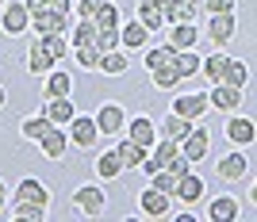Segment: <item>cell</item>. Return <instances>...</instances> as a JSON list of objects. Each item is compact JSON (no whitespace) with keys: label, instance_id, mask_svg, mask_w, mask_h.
I'll list each match as a JSON object with an SVG mask.
<instances>
[{"label":"cell","instance_id":"38","mask_svg":"<svg viewBox=\"0 0 257 222\" xmlns=\"http://www.w3.org/2000/svg\"><path fill=\"white\" fill-rule=\"evenodd\" d=\"M73 58H77V65H81V69H96L100 50H96L92 43H88V46H73Z\"/></svg>","mask_w":257,"mask_h":222},{"label":"cell","instance_id":"46","mask_svg":"<svg viewBox=\"0 0 257 222\" xmlns=\"http://www.w3.org/2000/svg\"><path fill=\"white\" fill-rule=\"evenodd\" d=\"M23 4H27V12H31V16H39V12L50 8V0H23Z\"/></svg>","mask_w":257,"mask_h":222},{"label":"cell","instance_id":"24","mask_svg":"<svg viewBox=\"0 0 257 222\" xmlns=\"http://www.w3.org/2000/svg\"><path fill=\"white\" fill-rule=\"evenodd\" d=\"M192 127H196V123H188V119H181V115H173V111H169V115L158 123V134H161V138H169V142H181V138L188 134Z\"/></svg>","mask_w":257,"mask_h":222},{"label":"cell","instance_id":"35","mask_svg":"<svg viewBox=\"0 0 257 222\" xmlns=\"http://www.w3.org/2000/svg\"><path fill=\"white\" fill-rule=\"evenodd\" d=\"M150 81H154V88H177L181 85V73L173 69V62H165L161 69H150Z\"/></svg>","mask_w":257,"mask_h":222},{"label":"cell","instance_id":"28","mask_svg":"<svg viewBox=\"0 0 257 222\" xmlns=\"http://www.w3.org/2000/svg\"><path fill=\"white\" fill-rule=\"evenodd\" d=\"M223 69H226V54H207V58H200V73L207 77V81H211V85H219V81H223Z\"/></svg>","mask_w":257,"mask_h":222},{"label":"cell","instance_id":"3","mask_svg":"<svg viewBox=\"0 0 257 222\" xmlns=\"http://www.w3.org/2000/svg\"><path fill=\"white\" fill-rule=\"evenodd\" d=\"M31 27V12H27V4H20V0H4V8H0V31L4 35H23Z\"/></svg>","mask_w":257,"mask_h":222},{"label":"cell","instance_id":"32","mask_svg":"<svg viewBox=\"0 0 257 222\" xmlns=\"http://www.w3.org/2000/svg\"><path fill=\"white\" fill-rule=\"evenodd\" d=\"M173 69L181 73V81H184V77H196V73H200V58H196L192 50H177V54H173Z\"/></svg>","mask_w":257,"mask_h":222},{"label":"cell","instance_id":"22","mask_svg":"<svg viewBox=\"0 0 257 222\" xmlns=\"http://www.w3.org/2000/svg\"><path fill=\"white\" fill-rule=\"evenodd\" d=\"M50 130H54V123L43 115V111H39V115H27V119L20 123V134L27 138V142H43V138L50 134Z\"/></svg>","mask_w":257,"mask_h":222},{"label":"cell","instance_id":"4","mask_svg":"<svg viewBox=\"0 0 257 222\" xmlns=\"http://www.w3.org/2000/svg\"><path fill=\"white\" fill-rule=\"evenodd\" d=\"M96 127H100V138L104 134H123V127H127V111H123V104H115V100H107V104H100L96 111Z\"/></svg>","mask_w":257,"mask_h":222},{"label":"cell","instance_id":"27","mask_svg":"<svg viewBox=\"0 0 257 222\" xmlns=\"http://www.w3.org/2000/svg\"><path fill=\"white\" fill-rule=\"evenodd\" d=\"M219 85L246 88V85H249V69H246V62H238V58H226V69H223V81H219Z\"/></svg>","mask_w":257,"mask_h":222},{"label":"cell","instance_id":"6","mask_svg":"<svg viewBox=\"0 0 257 222\" xmlns=\"http://www.w3.org/2000/svg\"><path fill=\"white\" fill-rule=\"evenodd\" d=\"M204 111H211V104H207V92H184V96H177V100H173V115L188 119V123H196Z\"/></svg>","mask_w":257,"mask_h":222},{"label":"cell","instance_id":"36","mask_svg":"<svg viewBox=\"0 0 257 222\" xmlns=\"http://www.w3.org/2000/svg\"><path fill=\"white\" fill-rule=\"evenodd\" d=\"M173 54L177 50H169V46H150V50H146V73H150V69H161L165 62H173Z\"/></svg>","mask_w":257,"mask_h":222},{"label":"cell","instance_id":"31","mask_svg":"<svg viewBox=\"0 0 257 222\" xmlns=\"http://www.w3.org/2000/svg\"><path fill=\"white\" fill-rule=\"evenodd\" d=\"M69 43H73V46L96 43V23H92V20H77L73 27H69Z\"/></svg>","mask_w":257,"mask_h":222},{"label":"cell","instance_id":"41","mask_svg":"<svg viewBox=\"0 0 257 222\" xmlns=\"http://www.w3.org/2000/svg\"><path fill=\"white\" fill-rule=\"evenodd\" d=\"M200 16H204L200 0H181V12H177V20H184V23H196Z\"/></svg>","mask_w":257,"mask_h":222},{"label":"cell","instance_id":"2","mask_svg":"<svg viewBox=\"0 0 257 222\" xmlns=\"http://www.w3.org/2000/svg\"><path fill=\"white\" fill-rule=\"evenodd\" d=\"M73 207L81 214H88V218H100L104 207H107V195L96 188V184H81V188L73 191Z\"/></svg>","mask_w":257,"mask_h":222},{"label":"cell","instance_id":"12","mask_svg":"<svg viewBox=\"0 0 257 222\" xmlns=\"http://www.w3.org/2000/svg\"><path fill=\"white\" fill-rule=\"evenodd\" d=\"M238 214H242V203L234 195H211V203H207V218L211 222H234Z\"/></svg>","mask_w":257,"mask_h":222},{"label":"cell","instance_id":"1","mask_svg":"<svg viewBox=\"0 0 257 222\" xmlns=\"http://www.w3.org/2000/svg\"><path fill=\"white\" fill-rule=\"evenodd\" d=\"M65 134H69V146L77 149H92L100 142V127H96V119H88V115H73L69 123H65Z\"/></svg>","mask_w":257,"mask_h":222},{"label":"cell","instance_id":"43","mask_svg":"<svg viewBox=\"0 0 257 222\" xmlns=\"http://www.w3.org/2000/svg\"><path fill=\"white\" fill-rule=\"evenodd\" d=\"M238 0H200V8L207 12V16H219V12H234Z\"/></svg>","mask_w":257,"mask_h":222},{"label":"cell","instance_id":"13","mask_svg":"<svg viewBox=\"0 0 257 222\" xmlns=\"http://www.w3.org/2000/svg\"><path fill=\"white\" fill-rule=\"evenodd\" d=\"M119 46H123V50H142V46H150V31H146L139 20L119 23Z\"/></svg>","mask_w":257,"mask_h":222},{"label":"cell","instance_id":"7","mask_svg":"<svg viewBox=\"0 0 257 222\" xmlns=\"http://www.w3.org/2000/svg\"><path fill=\"white\" fill-rule=\"evenodd\" d=\"M238 31V20L234 12H219V16H207V39H211V46H223L230 43Z\"/></svg>","mask_w":257,"mask_h":222},{"label":"cell","instance_id":"45","mask_svg":"<svg viewBox=\"0 0 257 222\" xmlns=\"http://www.w3.org/2000/svg\"><path fill=\"white\" fill-rule=\"evenodd\" d=\"M100 4H104V0H81V4H77V16H81V20H92Z\"/></svg>","mask_w":257,"mask_h":222},{"label":"cell","instance_id":"14","mask_svg":"<svg viewBox=\"0 0 257 222\" xmlns=\"http://www.w3.org/2000/svg\"><path fill=\"white\" fill-rule=\"evenodd\" d=\"M131 69V58H127V50H104L100 54V62H96V73H104V77H123Z\"/></svg>","mask_w":257,"mask_h":222},{"label":"cell","instance_id":"30","mask_svg":"<svg viewBox=\"0 0 257 222\" xmlns=\"http://www.w3.org/2000/svg\"><path fill=\"white\" fill-rule=\"evenodd\" d=\"M119 172H123V165H119L115 149H107V153H100V157H96V176L100 180H119Z\"/></svg>","mask_w":257,"mask_h":222},{"label":"cell","instance_id":"42","mask_svg":"<svg viewBox=\"0 0 257 222\" xmlns=\"http://www.w3.org/2000/svg\"><path fill=\"white\" fill-rule=\"evenodd\" d=\"M154 8L161 12L165 23H177V12H181V0H154Z\"/></svg>","mask_w":257,"mask_h":222},{"label":"cell","instance_id":"33","mask_svg":"<svg viewBox=\"0 0 257 222\" xmlns=\"http://www.w3.org/2000/svg\"><path fill=\"white\" fill-rule=\"evenodd\" d=\"M12 218H16V222H43V218H46V207L16 199V207H12Z\"/></svg>","mask_w":257,"mask_h":222},{"label":"cell","instance_id":"37","mask_svg":"<svg viewBox=\"0 0 257 222\" xmlns=\"http://www.w3.org/2000/svg\"><path fill=\"white\" fill-rule=\"evenodd\" d=\"M150 188L165 191V195H173V188H177V176H173L169 169H154L150 172Z\"/></svg>","mask_w":257,"mask_h":222},{"label":"cell","instance_id":"26","mask_svg":"<svg viewBox=\"0 0 257 222\" xmlns=\"http://www.w3.org/2000/svg\"><path fill=\"white\" fill-rule=\"evenodd\" d=\"M69 92H73V77L62 73V69L54 65L50 73H46V88H43V96L50 100V96H69Z\"/></svg>","mask_w":257,"mask_h":222},{"label":"cell","instance_id":"8","mask_svg":"<svg viewBox=\"0 0 257 222\" xmlns=\"http://www.w3.org/2000/svg\"><path fill=\"white\" fill-rule=\"evenodd\" d=\"M123 134L131 138V142H139L142 149H150L154 142H158V123H154L150 115H139V119H127V127H123Z\"/></svg>","mask_w":257,"mask_h":222},{"label":"cell","instance_id":"23","mask_svg":"<svg viewBox=\"0 0 257 222\" xmlns=\"http://www.w3.org/2000/svg\"><path fill=\"white\" fill-rule=\"evenodd\" d=\"M115 157H119V165H123V169H139L142 161H146V149H142L139 142H131V138H119Z\"/></svg>","mask_w":257,"mask_h":222},{"label":"cell","instance_id":"49","mask_svg":"<svg viewBox=\"0 0 257 222\" xmlns=\"http://www.w3.org/2000/svg\"><path fill=\"white\" fill-rule=\"evenodd\" d=\"M4 104H8V92H4V85H0V107H4Z\"/></svg>","mask_w":257,"mask_h":222},{"label":"cell","instance_id":"34","mask_svg":"<svg viewBox=\"0 0 257 222\" xmlns=\"http://www.w3.org/2000/svg\"><path fill=\"white\" fill-rule=\"evenodd\" d=\"M92 23H96V31H107V27H119V4L104 0V4L96 8V16H92Z\"/></svg>","mask_w":257,"mask_h":222},{"label":"cell","instance_id":"48","mask_svg":"<svg viewBox=\"0 0 257 222\" xmlns=\"http://www.w3.org/2000/svg\"><path fill=\"white\" fill-rule=\"evenodd\" d=\"M4 203H8V184L0 180V214H4Z\"/></svg>","mask_w":257,"mask_h":222},{"label":"cell","instance_id":"20","mask_svg":"<svg viewBox=\"0 0 257 222\" xmlns=\"http://www.w3.org/2000/svg\"><path fill=\"white\" fill-rule=\"evenodd\" d=\"M54 65H58V62H54L50 46H46L43 39H39V43H31V50H27V69H31V73H43V77H46Z\"/></svg>","mask_w":257,"mask_h":222},{"label":"cell","instance_id":"40","mask_svg":"<svg viewBox=\"0 0 257 222\" xmlns=\"http://www.w3.org/2000/svg\"><path fill=\"white\" fill-rule=\"evenodd\" d=\"M43 43L50 46V54H54V62H62L65 54H69V43H65V35H43Z\"/></svg>","mask_w":257,"mask_h":222},{"label":"cell","instance_id":"5","mask_svg":"<svg viewBox=\"0 0 257 222\" xmlns=\"http://www.w3.org/2000/svg\"><path fill=\"white\" fill-rule=\"evenodd\" d=\"M69 16H62V12H54V8H46V12H39V16H31V31L43 39V35H69Z\"/></svg>","mask_w":257,"mask_h":222},{"label":"cell","instance_id":"11","mask_svg":"<svg viewBox=\"0 0 257 222\" xmlns=\"http://www.w3.org/2000/svg\"><path fill=\"white\" fill-rule=\"evenodd\" d=\"M139 207H142L146 218H165L169 207H173V195H165V191H158V188H146L139 195Z\"/></svg>","mask_w":257,"mask_h":222},{"label":"cell","instance_id":"15","mask_svg":"<svg viewBox=\"0 0 257 222\" xmlns=\"http://www.w3.org/2000/svg\"><path fill=\"white\" fill-rule=\"evenodd\" d=\"M204 180L192 176V172H184V176H177V188H173V199H181V203H200L204 199Z\"/></svg>","mask_w":257,"mask_h":222},{"label":"cell","instance_id":"18","mask_svg":"<svg viewBox=\"0 0 257 222\" xmlns=\"http://www.w3.org/2000/svg\"><path fill=\"white\" fill-rule=\"evenodd\" d=\"M16 199H23V203H39V207H46V203H50V191H46V184H43V180L23 176V180H20V188H16Z\"/></svg>","mask_w":257,"mask_h":222},{"label":"cell","instance_id":"29","mask_svg":"<svg viewBox=\"0 0 257 222\" xmlns=\"http://www.w3.org/2000/svg\"><path fill=\"white\" fill-rule=\"evenodd\" d=\"M135 12H139V23H142V27H146L150 35L165 27V20H161V12L154 8V0H139V8H135Z\"/></svg>","mask_w":257,"mask_h":222},{"label":"cell","instance_id":"44","mask_svg":"<svg viewBox=\"0 0 257 222\" xmlns=\"http://www.w3.org/2000/svg\"><path fill=\"white\" fill-rule=\"evenodd\" d=\"M165 169H169L173 176H184V172H192V161L184 157V153H177V157H173L169 165H165Z\"/></svg>","mask_w":257,"mask_h":222},{"label":"cell","instance_id":"50","mask_svg":"<svg viewBox=\"0 0 257 222\" xmlns=\"http://www.w3.org/2000/svg\"><path fill=\"white\" fill-rule=\"evenodd\" d=\"M0 8H4V0H0Z\"/></svg>","mask_w":257,"mask_h":222},{"label":"cell","instance_id":"9","mask_svg":"<svg viewBox=\"0 0 257 222\" xmlns=\"http://www.w3.org/2000/svg\"><path fill=\"white\" fill-rule=\"evenodd\" d=\"M219 180H226V184H234V180H242L249 172V161H246V153L242 149H230V153H223L219 157Z\"/></svg>","mask_w":257,"mask_h":222},{"label":"cell","instance_id":"19","mask_svg":"<svg viewBox=\"0 0 257 222\" xmlns=\"http://www.w3.org/2000/svg\"><path fill=\"white\" fill-rule=\"evenodd\" d=\"M196 39H200V31H196V23H184V20H177L173 23V31H169V50H192L196 46Z\"/></svg>","mask_w":257,"mask_h":222},{"label":"cell","instance_id":"21","mask_svg":"<svg viewBox=\"0 0 257 222\" xmlns=\"http://www.w3.org/2000/svg\"><path fill=\"white\" fill-rule=\"evenodd\" d=\"M226 138L234 142V146H249L253 142V119H242V115H230L226 119Z\"/></svg>","mask_w":257,"mask_h":222},{"label":"cell","instance_id":"10","mask_svg":"<svg viewBox=\"0 0 257 222\" xmlns=\"http://www.w3.org/2000/svg\"><path fill=\"white\" fill-rule=\"evenodd\" d=\"M177 146H181V153H184L188 161H204L207 149H211V134H207V130H200V127H192L181 142H177Z\"/></svg>","mask_w":257,"mask_h":222},{"label":"cell","instance_id":"16","mask_svg":"<svg viewBox=\"0 0 257 222\" xmlns=\"http://www.w3.org/2000/svg\"><path fill=\"white\" fill-rule=\"evenodd\" d=\"M43 115L50 119L54 127H65V123H69V119L77 115V107L69 104V96H50V100L43 104Z\"/></svg>","mask_w":257,"mask_h":222},{"label":"cell","instance_id":"25","mask_svg":"<svg viewBox=\"0 0 257 222\" xmlns=\"http://www.w3.org/2000/svg\"><path fill=\"white\" fill-rule=\"evenodd\" d=\"M39 146H43V153H46L50 161H62V157H65V149H69V134H65L62 127H54L50 134L39 142Z\"/></svg>","mask_w":257,"mask_h":222},{"label":"cell","instance_id":"47","mask_svg":"<svg viewBox=\"0 0 257 222\" xmlns=\"http://www.w3.org/2000/svg\"><path fill=\"white\" fill-rule=\"evenodd\" d=\"M54 12H62V16H69V0H50Z\"/></svg>","mask_w":257,"mask_h":222},{"label":"cell","instance_id":"17","mask_svg":"<svg viewBox=\"0 0 257 222\" xmlns=\"http://www.w3.org/2000/svg\"><path fill=\"white\" fill-rule=\"evenodd\" d=\"M207 104L230 115V111H234V107L242 104V88H230V85H211V92H207Z\"/></svg>","mask_w":257,"mask_h":222},{"label":"cell","instance_id":"39","mask_svg":"<svg viewBox=\"0 0 257 222\" xmlns=\"http://www.w3.org/2000/svg\"><path fill=\"white\" fill-rule=\"evenodd\" d=\"M92 46H96L100 54H104V50H115V46H119V27H107V31H96V43H92Z\"/></svg>","mask_w":257,"mask_h":222}]
</instances>
